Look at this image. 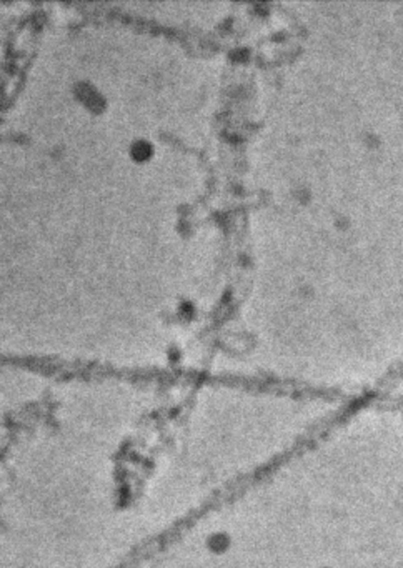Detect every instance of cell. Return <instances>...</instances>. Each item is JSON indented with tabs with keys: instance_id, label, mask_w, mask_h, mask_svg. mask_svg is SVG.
<instances>
[{
	"instance_id": "6da1fadb",
	"label": "cell",
	"mask_w": 403,
	"mask_h": 568,
	"mask_svg": "<svg viewBox=\"0 0 403 568\" xmlns=\"http://www.w3.org/2000/svg\"><path fill=\"white\" fill-rule=\"evenodd\" d=\"M152 153V145L145 140H138L132 145V155L137 160H142V158H147Z\"/></svg>"
}]
</instances>
